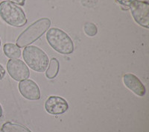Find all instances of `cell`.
Masks as SVG:
<instances>
[{"label":"cell","instance_id":"obj_1","mask_svg":"<svg viewBox=\"0 0 149 132\" xmlns=\"http://www.w3.org/2000/svg\"><path fill=\"white\" fill-rule=\"evenodd\" d=\"M51 26V20L49 18H42L32 23L17 39V46L24 48L33 43L49 30Z\"/></svg>","mask_w":149,"mask_h":132},{"label":"cell","instance_id":"obj_2","mask_svg":"<svg viewBox=\"0 0 149 132\" xmlns=\"http://www.w3.org/2000/svg\"><path fill=\"white\" fill-rule=\"evenodd\" d=\"M46 41L54 51L62 54H70L74 51V43L64 31L52 28L46 33Z\"/></svg>","mask_w":149,"mask_h":132},{"label":"cell","instance_id":"obj_3","mask_svg":"<svg viewBox=\"0 0 149 132\" xmlns=\"http://www.w3.org/2000/svg\"><path fill=\"white\" fill-rule=\"evenodd\" d=\"M22 57L26 64L34 71L44 73L49 65V57L43 50L36 46H26Z\"/></svg>","mask_w":149,"mask_h":132},{"label":"cell","instance_id":"obj_4","mask_svg":"<svg viewBox=\"0 0 149 132\" xmlns=\"http://www.w3.org/2000/svg\"><path fill=\"white\" fill-rule=\"evenodd\" d=\"M0 17L6 23L14 27H22L27 23L24 10L18 5L8 1L0 3Z\"/></svg>","mask_w":149,"mask_h":132},{"label":"cell","instance_id":"obj_5","mask_svg":"<svg viewBox=\"0 0 149 132\" xmlns=\"http://www.w3.org/2000/svg\"><path fill=\"white\" fill-rule=\"evenodd\" d=\"M131 15L138 25L146 29L149 28V4L146 1L134 0L130 7Z\"/></svg>","mask_w":149,"mask_h":132},{"label":"cell","instance_id":"obj_6","mask_svg":"<svg viewBox=\"0 0 149 132\" xmlns=\"http://www.w3.org/2000/svg\"><path fill=\"white\" fill-rule=\"evenodd\" d=\"M9 75L17 81H22L30 77V71L25 63L19 59H10L7 63Z\"/></svg>","mask_w":149,"mask_h":132},{"label":"cell","instance_id":"obj_7","mask_svg":"<svg viewBox=\"0 0 149 132\" xmlns=\"http://www.w3.org/2000/svg\"><path fill=\"white\" fill-rule=\"evenodd\" d=\"M69 105L66 99L58 96H51L45 102L46 112L52 115H61L67 111Z\"/></svg>","mask_w":149,"mask_h":132},{"label":"cell","instance_id":"obj_8","mask_svg":"<svg viewBox=\"0 0 149 132\" xmlns=\"http://www.w3.org/2000/svg\"><path fill=\"white\" fill-rule=\"evenodd\" d=\"M19 90L25 98L31 101H35L40 98V90L38 85L34 81L26 79L19 82Z\"/></svg>","mask_w":149,"mask_h":132},{"label":"cell","instance_id":"obj_9","mask_svg":"<svg viewBox=\"0 0 149 132\" xmlns=\"http://www.w3.org/2000/svg\"><path fill=\"white\" fill-rule=\"evenodd\" d=\"M124 85H125L134 94L139 96H144L146 95V87L137 76L131 73H127L123 76Z\"/></svg>","mask_w":149,"mask_h":132},{"label":"cell","instance_id":"obj_10","mask_svg":"<svg viewBox=\"0 0 149 132\" xmlns=\"http://www.w3.org/2000/svg\"><path fill=\"white\" fill-rule=\"evenodd\" d=\"M3 52L6 57L10 59H18L21 56V50L19 47L14 43H5L3 46Z\"/></svg>","mask_w":149,"mask_h":132},{"label":"cell","instance_id":"obj_11","mask_svg":"<svg viewBox=\"0 0 149 132\" xmlns=\"http://www.w3.org/2000/svg\"><path fill=\"white\" fill-rule=\"evenodd\" d=\"M60 68V64L58 59L55 58H52L49 62V66L46 69V77L49 79H53L55 78L58 74Z\"/></svg>","mask_w":149,"mask_h":132},{"label":"cell","instance_id":"obj_12","mask_svg":"<svg viewBox=\"0 0 149 132\" xmlns=\"http://www.w3.org/2000/svg\"><path fill=\"white\" fill-rule=\"evenodd\" d=\"M2 132H31L28 128L12 122H6L2 127Z\"/></svg>","mask_w":149,"mask_h":132},{"label":"cell","instance_id":"obj_13","mask_svg":"<svg viewBox=\"0 0 149 132\" xmlns=\"http://www.w3.org/2000/svg\"><path fill=\"white\" fill-rule=\"evenodd\" d=\"M84 33L88 37H94L98 33V29L97 26L93 22H86L84 26Z\"/></svg>","mask_w":149,"mask_h":132},{"label":"cell","instance_id":"obj_14","mask_svg":"<svg viewBox=\"0 0 149 132\" xmlns=\"http://www.w3.org/2000/svg\"><path fill=\"white\" fill-rule=\"evenodd\" d=\"M134 0H116V2L119 4H120L123 7H127L129 8L130 4L132 3Z\"/></svg>","mask_w":149,"mask_h":132},{"label":"cell","instance_id":"obj_15","mask_svg":"<svg viewBox=\"0 0 149 132\" xmlns=\"http://www.w3.org/2000/svg\"><path fill=\"white\" fill-rule=\"evenodd\" d=\"M5 1H8V2L16 4V5H21V6H23L26 3V0H5Z\"/></svg>","mask_w":149,"mask_h":132},{"label":"cell","instance_id":"obj_16","mask_svg":"<svg viewBox=\"0 0 149 132\" xmlns=\"http://www.w3.org/2000/svg\"><path fill=\"white\" fill-rule=\"evenodd\" d=\"M5 75V70L3 66L0 64V80H2L4 78Z\"/></svg>","mask_w":149,"mask_h":132},{"label":"cell","instance_id":"obj_17","mask_svg":"<svg viewBox=\"0 0 149 132\" xmlns=\"http://www.w3.org/2000/svg\"><path fill=\"white\" fill-rule=\"evenodd\" d=\"M2 114H3V110H2V105L0 104V118L2 117Z\"/></svg>","mask_w":149,"mask_h":132},{"label":"cell","instance_id":"obj_18","mask_svg":"<svg viewBox=\"0 0 149 132\" xmlns=\"http://www.w3.org/2000/svg\"><path fill=\"white\" fill-rule=\"evenodd\" d=\"M0 46H1V41H0Z\"/></svg>","mask_w":149,"mask_h":132}]
</instances>
